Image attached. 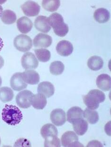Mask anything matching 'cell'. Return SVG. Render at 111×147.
<instances>
[{"mask_svg":"<svg viewBox=\"0 0 111 147\" xmlns=\"http://www.w3.org/2000/svg\"><path fill=\"white\" fill-rule=\"evenodd\" d=\"M2 119L9 125L15 126L21 122L23 115L17 106L6 105L2 111Z\"/></svg>","mask_w":111,"mask_h":147,"instance_id":"6da1fadb","label":"cell"},{"mask_svg":"<svg viewBox=\"0 0 111 147\" xmlns=\"http://www.w3.org/2000/svg\"><path fill=\"white\" fill-rule=\"evenodd\" d=\"M48 18L49 25L57 36L63 37L68 34L69 30L68 26L64 22L62 15L55 12L51 14Z\"/></svg>","mask_w":111,"mask_h":147,"instance_id":"7a4b0ae2","label":"cell"},{"mask_svg":"<svg viewBox=\"0 0 111 147\" xmlns=\"http://www.w3.org/2000/svg\"><path fill=\"white\" fill-rule=\"evenodd\" d=\"M83 101L88 108L96 110L99 107V104L104 102L106 95L103 92L93 89L89 92L88 94L83 96Z\"/></svg>","mask_w":111,"mask_h":147,"instance_id":"3957f363","label":"cell"},{"mask_svg":"<svg viewBox=\"0 0 111 147\" xmlns=\"http://www.w3.org/2000/svg\"><path fill=\"white\" fill-rule=\"evenodd\" d=\"M14 46L20 52H27L32 47V41L28 36L20 34L14 38Z\"/></svg>","mask_w":111,"mask_h":147,"instance_id":"277c9868","label":"cell"},{"mask_svg":"<svg viewBox=\"0 0 111 147\" xmlns=\"http://www.w3.org/2000/svg\"><path fill=\"white\" fill-rule=\"evenodd\" d=\"M61 144L63 147H83L79 142V137L72 131H68L63 134L61 138Z\"/></svg>","mask_w":111,"mask_h":147,"instance_id":"5b68a950","label":"cell"},{"mask_svg":"<svg viewBox=\"0 0 111 147\" xmlns=\"http://www.w3.org/2000/svg\"><path fill=\"white\" fill-rule=\"evenodd\" d=\"M33 93L29 90H24L20 92L16 97L17 105L22 109H27L31 106V97Z\"/></svg>","mask_w":111,"mask_h":147,"instance_id":"8992f818","label":"cell"},{"mask_svg":"<svg viewBox=\"0 0 111 147\" xmlns=\"http://www.w3.org/2000/svg\"><path fill=\"white\" fill-rule=\"evenodd\" d=\"M22 66L25 70L35 69L39 65V61L35 56L31 52L25 53L21 59Z\"/></svg>","mask_w":111,"mask_h":147,"instance_id":"52a82bcc","label":"cell"},{"mask_svg":"<svg viewBox=\"0 0 111 147\" xmlns=\"http://www.w3.org/2000/svg\"><path fill=\"white\" fill-rule=\"evenodd\" d=\"M22 11L27 16H36L39 14L41 7L33 1H26L21 6Z\"/></svg>","mask_w":111,"mask_h":147,"instance_id":"ba28073f","label":"cell"},{"mask_svg":"<svg viewBox=\"0 0 111 147\" xmlns=\"http://www.w3.org/2000/svg\"><path fill=\"white\" fill-rule=\"evenodd\" d=\"M52 38L47 34L42 33L38 34L33 40V44L35 48H47L51 45Z\"/></svg>","mask_w":111,"mask_h":147,"instance_id":"9c48e42d","label":"cell"},{"mask_svg":"<svg viewBox=\"0 0 111 147\" xmlns=\"http://www.w3.org/2000/svg\"><path fill=\"white\" fill-rule=\"evenodd\" d=\"M10 85L13 90L16 91H20L26 88L27 84L23 81L22 78V73L14 74L11 78Z\"/></svg>","mask_w":111,"mask_h":147,"instance_id":"30bf717a","label":"cell"},{"mask_svg":"<svg viewBox=\"0 0 111 147\" xmlns=\"http://www.w3.org/2000/svg\"><path fill=\"white\" fill-rule=\"evenodd\" d=\"M50 118L52 123L57 126L63 125L66 122V113L61 109H56L52 111Z\"/></svg>","mask_w":111,"mask_h":147,"instance_id":"8fae6325","label":"cell"},{"mask_svg":"<svg viewBox=\"0 0 111 147\" xmlns=\"http://www.w3.org/2000/svg\"><path fill=\"white\" fill-rule=\"evenodd\" d=\"M74 48L70 42L63 40L58 42L56 47V51L58 54L63 57H67L72 54Z\"/></svg>","mask_w":111,"mask_h":147,"instance_id":"7c38bea8","label":"cell"},{"mask_svg":"<svg viewBox=\"0 0 111 147\" xmlns=\"http://www.w3.org/2000/svg\"><path fill=\"white\" fill-rule=\"evenodd\" d=\"M36 29L42 32H49L51 30V26L49 22V18L44 16H38L34 22Z\"/></svg>","mask_w":111,"mask_h":147,"instance_id":"4fadbf2b","label":"cell"},{"mask_svg":"<svg viewBox=\"0 0 111 147\" xmlns=\"http://www.w3.org/2000/svg\"><path fill=\"white\" fill-rule=\"evenodd\" d=\"M22 78L26 84L31 85L38 84L40 80L39 74L33 70H26L22 73Z\"/></svg>","mask_w":111,"mask_h":147,"instance_id":"5bb4252c","label":"cell"},{"mask_svg":"<svg viewBox=\"0 0 111 147\" xmlns=\"http://www.w3.org/2000/svg\"><path fill=\"white\" fill-rule=\"evenodd\" d=\"M72 124H73L74 132L79 136L84 135L88 129V123L83 118L74 120L72 122Z\"/></svg>","mask_w":111,"mask_h":147,"instance_id":"9a60e30c","label":"cell"},{"mask_svg":"<svg viewBox=\"0 0 111 147\" xmlns=\"http://www.w3.org/2000/svg\"><path fill=\"white\" fill-rule=\"evenodd\" d=\"M96 83L101 90L104 91H109L111 88V76L106 74L99 75L96 79Z\"/></svg>","mask_w":111,"mask_h":147,"instance_id":"2e32d148","label":"cell"},{"mask_svg":"<svg viewBox=\"0 0 111 147\" xmlns=\"http://www.w3.org/2000/svg\"><path fill=\"white\" fill-rule=\"evenodd\" d=\"M17 26L18 30L23 34H27L32 28V21L27 17H22L19 18L17 22Z\"/></svg>","mask_w":111,"mask_h":147,"instance_id":"e0dca14e","label":"cell"},{"mask_svg":"<svg viewBox=\"0 0 111 147\" xmlns=\"http://www.w3.org/2000/svg\"><path fill=\"white\" fill-rule=\"evenodd\" d=\"M37 91L39 94H43L47 98H49L54 94L55 87L50 82H43L39 84Z\"/></svg>","mask_w":111,"mask_h":147,"instance_id":"ac0fdd59","label":"cell"},{"mask_svg":"<svg viewBox=\"0 0 111 147\" xmlns=\"http://www.w3.org/2000/svg\"><path fill=\"white\" fill-rule=\"evenodd\" d=\"M47 103L46 97L41 94H33L31 97V104L33 107L38 109L42 110L45 108Z\"/></svg>","mask_w":111,"mask_h":147,"instance_id":"d6986e66","label":"cell"},{"mask_svg":"<svg viewBox=\"0 0 111 147\" xmlns=\"http://www.w3.org/2000/svg\"><path fill=\"white\" fill-rule=\"evenodd\" d=\"M110 13L105 8L98 9L93 14V18L96 22L100 23H106L109 20Z\"/></svg>","mask_w":111,"mask_h":147,"instance_id":"ffe728a7","label":"cell"},{"mask_svg":"<svg viewBox=\"0 0 111 147\" xmlns=\"http://www.w3.org/2000/svg\"><path fill=\"white\" fill-rule=\"evenodd\" d=\"M83 111L81 108L74 106L71 108L67 112V121L69 123H72L74 120L83 117Z\"/></svg>","mask_w":111,"mask_h":147,"instance_id":"44dd1931","label":"cell"},{"mask_svg":"<svg viewBox=\"0 0 111 147\" xmlns=\"http://www.w3.org/2000/svg\"><path fill=\"white\" fill-rule=\"evenodd\" d=\"M104 65L103 59L99 56H93L90 57L87 61V66L93 71L100 70Z\"/></svg>","mask_w":111,"mask_h":147,"instance_id":"7402d4cb","label":"cell"},{"mask_svg":"<svg viewBox=\"0 0 111 147\" xmlns=\"http://www.w3.org/2000/svg\"><path fill=\"white\" fill-rule=\"evenodd\" d=\"M83 117L90 124H95L99 121V115L94 110L86 108L83 112Z\"/></svg>","mask_w":111,"mask_h":147,"instance_id":"603a6c76","label":"cell"},{"mask_svg":"<svg viewBox=\"0 0 111 147\" xmlns=\"http://www.w3.org/2000/svg\"><path fill=\"white\" fill-rule=\"evenodd\" d=\"M14 97V92L8 87H3L0 88V100L3 102L12 101Z\"/></svg>","mask_w":111,"mask_h":147,"instance_id":"cb8c5ba5","label":"cell"},{"mask_svg":"<svg viewBox=\"0 0 111 147\" xmlns=\"http://www.w3.org/2000/svg\"><path fill=\"white\" fill-rule=\"evenodd\" d=\"M16 14L11 10H5L1 14V21L5 24H12L16 22Z\"/></svg>","mask_w":111,"mask_h":147,"instance_id":"d4e9b609","label":"cell"},{"mask_svg":"<svg viewBox=\"0 0 111 147\" xmlns=\"http://www.w3.org/2000/svg\"><path fill=\"white\" fill-rule=\"evenodd\" d=\"M41 135L43 138L50 135L58 136V131L57 128L53 124L47 123L42 127L41 130Z\"/></svg>","mask_w":111,"mask_h":147,"instance_id":"484cf974","label":"cell"},{"mask_svg":"<svg viewBox=\"0 0 111 147\" xmlns=\"http://www.w3.org/2000/svg\"><path fill=\"white\" fill-rule=\"evenodd\" d=\"M60 1L59 0H44L42 2L43 8L50 12L57 11L60 7Z\"/></svg>","mask_w":111,"mask_h":147,"instance_id":"4316f807","label":"cell"},{"mask_svg":"<svg viewBox=\"0 0 111 147\" xmlns=\"http://www.w3.org/2000/svg\"><path fill=\"white\" fill-rule=\"evenodd\" d=\"M65 66L62 62L61 61L53 62L50 64L49 67L50 73L55 76L61 75L64 72Z\"/></svg>","mask_w":111,"mask_h":147,"instance_id":"83f0119b","label":"cell"},{"mask_svg":"<svg viewBox=\"0 0 111 147\" xmlns=\"http://www.w3.org/2000/svg\"><path fill=\"white\" fill-rule=\"evenodd\" d=\"M35 52L39 61L46 62L50 60L51 54L49 50L45 49H36L35 50Z\"/></svg>","mask_w":111,"mask_h":147,"instance_id":"f1b7e54d","label":"cell"},{"mask_svg":"<svg viewBox=\"0 0 111 147\" xmlns=\"http://www.w3.org/2000/svg\"><path fill=\"white\" fill-rule=\"evenodd\" d=\"M45 139V147H60L61 146L60 140L56 135H50L47 137Z\"/></svg>","mask_w":111,"mask_h":147,"instance_id":"f546056e","label":"cell"},{"mask_svg":"<svg viewBox=\"0 0 111 147\" xmlns=\"http://www.w3.org/2000/svg\"><path fill=\"white\" fill-rule=\"evenodd\" d=\"M14 147H31L29 140L24 138H20L17 140Z\"/></svg>","mask_w":111,"mask_h":147,"instance_id":"4dcf8cb0","label":"cell"},{"mask_svg":"<svg viewBox=\"0 0 111 147\" xmlns=\"http://www.w3.org/2000/svg\"><path fill=\"white\" fill-rule=\"evenodd\" d=\"M87 147H103V145L100 142L97 140H93L88 143Z\"/></svg>","mask_w":111,"mask_h":147,"instance_id":"1f68e13d","label":"cell"},{"mask_svg":"<svg viewBox=\"0 0 111 147\" xmlns=\"http://www.w3.org/2000/svg\"><path fill=\"white\" fill-rule=\"evenodd\" d=\"M4 61L2 57L0 56V69H1L4 65Z\"/></svg>","mask_w":111,"mask_h":147,"instance_id":"d6a6232c","label":"cell"},{"mask_svg":"<svg viewBox=\"0 0 111 147\" xmlns=\"http://www.w3.org/2000/svg\"><path fill=\"white\" fill-rule=\"evenodd\" d=\"M3 46H4V44H3V40L0 37V51H1V49H2L3 47Z\"/></svg>","mask_w":111,"mask_h":147,"instance_id":"836d02e7","label":"cell"},{"mask_svg":"<svg viewBox=\"0 0 111 147\" xmlns=\"http://www.w3.org/2000/svg\"><path fill=\"white\" fill-rule=\"evenodd\" d=\"M3 8L1 5H0V17H1V14L3 13Z\"/></svg>","mask_w":111,"mask_h":147,"instance_id":"e575fe53","label":"cell"},{"mask_svg":"<svg viewBox=\"0 0 111 147\" xmlns=\"http://www.w3.org/2000/svg\"><path fill=\"white\" fill-rule=\"evenodd\" d=\"M1 84H2V79L1 77L0 76V86H1Z\"/></svg>","mask_w":111,"mask_h":147,"instance_id":"d590c367","label":"cell"},{"mask_svg":"<svg viewBox=\"0 0 111 147\" xmlns=\"http://www.w3.org/2000/svg\"><path fill=\"white\" fill-rule=\"evenodd\" d=\"M1 138H0V144H1Z\"/></svg>","mask_w":111,"mask_h":147,"instance_id":"8d00e7d4","label":"cell"}]
</instances>
